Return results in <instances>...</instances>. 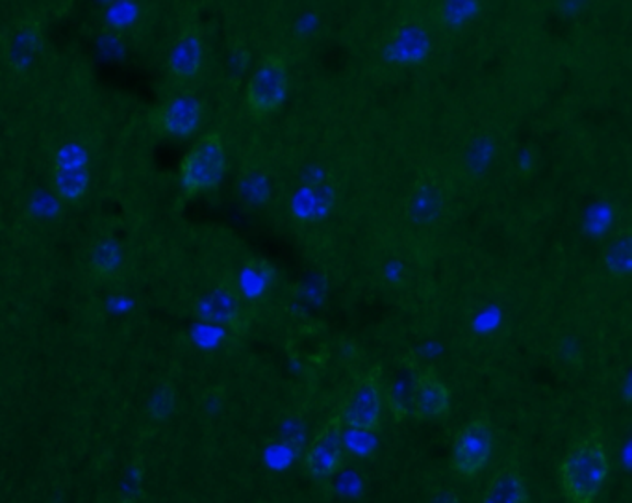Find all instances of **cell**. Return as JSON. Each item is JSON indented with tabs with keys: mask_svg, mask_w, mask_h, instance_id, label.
Returning <instances> with one entry per match:
<instances>
[{
	"mask_svg": "<svg viewBox=\"0 0 632 503\" xmlns=\"http://www.w3.org/2000/svg\"><path fill=\"white\" fill-rule=\"evenodd\" d=\"M609 473V457L599 429L573 444L562 459L561 483L569 503H594Z\"/></svg>",
	"mask_w": 632,
	"mask_h": 503,
	"instance_id": "cell-1",
	"label": "cell"
},
{
	"mask_svg": "<svg viewBox=\"0 0 632 503\" xmlns=\"http://www.w3.org/2000/svg\"><path fill=\"white\" fill-rule=\"evenodd\" d=\"M227 171V153L222 134L210 131L185 153L180 164V179L188 195L208 192L222 185Z\"/></svg>",
	"mask_w": 632,
	"mask_h": 503,
	"instance_id": "cell-2",
	"label": "cell"
},
{
	"mask_svg": "<svg viewBox=\"0 0 632 503\" xmlns=\"http://www.w3.org/2000/svg\"><path fill=\"white\" fill-rule=\"evenodd\" d=\"M384 379L381 366L364 373L352 384L341 407V422L354 432L375 433L381 427Z\"/></svg>",
	"mask_w": 632,
	"mask_h": 503,
	"instance_id": "cell-3",
	"label": "cell"
},
{
	"mask_svg": "<svg viewBox=\"0 0 632 503\" xmlns=\"http://www.w3.org/2000/svg\"><path fill=\"white\" fill-rule=\"evenodd\" d=\"M252 311L251 303H247L239 292L236 279L230 277L210 288L198 305V314L204 322L233 331H244L251 324Z\"/></svg>",
	"mask_w": 632,
	"mask_h": 503,
	"instance_id": "cell-4",
	"label": "cell"
},
{
	"mask_svg": "<svg viewBox=\"0 0 632 503\" xmlns=\"http://www.w3.org/2000/svg\"><path fill=\"white\" fill-rule=\"evenodd\" d=\"M203 102L190 91H182L153 110L149 123L160 136L173 139L191 138L203 125Z\"/></svg>",
	"mask_w": 632,
	"mask_h": 503,
	"instance_id": "cell-5",
	"label": "cell"
},
{
	"mask_svg": "<svg viewBox=\"0 0 632 503\" xmlns=\"http://www.w3.org/2000/svg\"><path fill=\"white\" fill-rule=\"evenodd\" d=\"M492 448H494V435L489 420L486 416L470 420L460 427L454 437L451 467L462 478H473L486 467L492 456Z\"/></svg>",
	"mask_w": 632,
	"mask_h": 503,
	"instance_id": "cell-6",
	"label": "cell"
},
{
	"mask_svg": "<svg viewBox=\"0 0 632 503\" xmlns=\"http://www.w3.org/2000/svg\"><path fill=\"white\" fill-rule=\"evenodd\" d=\"M287 90L284 58L269 55L258 64L247 86V107L255 115L273 114L281 109Z\"/></svg>",
	"mask_w": 632,
	"mask_h": 503,
	"instance_id": "cell-7",
	"label": "cell"
},
{
	"mask_svg": "<svg viewBox=\"0 0 632 503\" xmlns=\"http://www.w3.org/2000/svg\"><path fill=\"white\" fill-rule=\"evenodd\" d=\"M90 158L77 142L61 145L54 158L53 185L56 195L66 203H77L90 188Z\"/></svg>",
	"mask_w": 632,
	"mask_h": 503,
	"instance_id": "cell-8",
	"label": "cell"
},
{
	"mask_svg": "<svg viewBox=\"0 0 632 503\" xmlns=\"http://www.w3.org/2000/svg\"><path fill=\"white\" fill-rule=\"evenodd\" d=\"M341 414L336 413L317 429L306 451L305 468L317 483H327L343 465V432Z\"/></svg>",
	"mask_w": 632,
	"mask_h": 503,
	"instance_id": "cell-9",
	"label": "cell"
},
{
	"mask_svg": "<svg viewBox=\"0 0 632 503\" xmlns=\"http://www.w3.org/2000/svg\"><path fill=\"white\" fill-rule=\"evenodd\" d=\"M203 36L198 26H184L169 51L168 71L174 82L185 85L198 77L203 67Z\"/></svg>",
	"mask_w": 632,
	"mask_h": 503,
	"instance_id": "cell-10",
	"label": "cell"
},
{
	"mask_svg": "<svg viewBox=\"0 0 632 503\" xmlns=\"http://www.w3.org/2000/svg\"><path fill=\"white\" fill-rule=\"evenodd\" d=\"M429 31L424 21L403 19L388 40V58L397 64H419L429 53Z\"/></svg>",
	"mask_w": 632,
	"mask_h": 503,
	"instance_id": "cell-11",
	"label": "cell"
},
{
	"mask_svg": "<svg viewBox=\"0 0 632 503\" xmlns=\"http://www.w3.org/2000/svg\"><path fill=\"white\" fill-rule=\"evenodd\" d=\"M449 390L435 370H419L416 392L411 402V414L419 420H438L448 416Z\"/></svg>",
	"mask_w": 632,
	"mask_h": 503,
	"instance_id": "cell-12",
	"label": "cell"
},
{
	"mask_svg": "<svg viewBox=\"0 0 632 503\" xmlns=\"http://www.w3.org/2000/svg\"><path fill=\"white\" fill-rule=\"evenodd\" d=\"M418 366L414 360L400 359L399 366L395 368L394 376L388 384L384 387V400L388 402L390 411L395 418L403 420L411 413V402L416 392V381H418Z\"/></svg>",
	"mask_w": 632,
	"mask_h": 503,
	"instance_id": "cell-13",
	"label": "cell"
},
{
	"mask_svg": "<svg viewBox=\"0 0 632 503\" xmlns=\"http://www.w3.org/2000/svg\"><path fill=\"white\" fill-rule=\"evenodd\" d=\"M91 276L95 277L97 281H110L114 277L120 276V271L125 266V252L120 242L114 238H102L97 242L90 253Z\"/></svg>",
	"mask_w": 632,
	"mask_h": 503,
	"instance_id": "cell-14",
	"label": "cell"
},
{
	"mask_svg": "<svg viewBox=\"0 0 632 503\" xmlns=\"http://www.w3.org/2000/svg\"><path fill=\"white\" fill-rule=\"evenodd\" d=\"M483 503H529L526 485L518 470L505 467L489 480Z\"/></svg>",
	"mask_w": 632,
	"mask_h": 503,
	"instance_id": "cell-15",
	"label": "cell"
},
{
	"mask_svg": "<svg viewBox=\"0 0 632 503\" xmlns=\"http://www.w3.org/2000/svg\"><path fill=\"white\" fill-rule=\"evenodd\" d=\"M274 270L262 258H255L245 264L244 270L236 279L239 292L244 295L247 303L257 301L262 295L268 294L269 288L273 287Z\"/></svg>",
	"mask_w": 632,
	"mask_h": 503,
	"instance_id": "cell-16",
	"label": "cell"
},
{
	"mask_svg": "<svg viewBox=\"0 0 632 503\" xmlns=\"http://www.w3.org/2000/svg\"><path fill=\"white\" fill-rule=\"evenodd\" d=\"M40 47V31L36 24L19 23L8 37V60L13 67H24L31 64Z\"/></svg>",
	"mask_w": 632,
	"mask_h": 503,
	"instance_id": "cell-17",
	"label": "cell"
},
{
	"mask_svg": "<svg viewBox=\"0 0 632 503\" xmlns=\"http://www.w3.org/2000/svg\"><path fill=\"white\" fill-rule=\"evenodd\" d=\"M605 266L610 276L616 279H627L632 270V242L629 234H623L616 238L607 249H605Z\"/></svg>",
	"mask_w": 632,
	"mask_h": 503,
	"instance_id": "cell-18",
	"label": "cell"
},
{
	"mask_svg": "<svg viewBox=\"0 0 632 503\" xmlns=\"http://www.w3.org/2000/svg\"><path fill=\"white\" fill-rule=\"evenodd\" d=\"M478 10H481V2H475V0L442 2L436 7V21L448 29H459L470 19L475 18Z\"/></svg>",
	"mask_w": 632,
	"mask_h": 503,
	"instance_id": "cell-19",
	"label": "cell"
},
{
	"mask_svg": "<svg viewBox=\"0 0 632 503\" xmlns=\"http://www.w3.org/2000/svg\"><path fill=\"white\" fill-rule=\"evenodd\" d=\"M142 18L139 7L134 2H110L104 12V21L112 31L125 32L136 26Z\"/></svg>",
	"mask_w": 632,
	"mask_h": 503,
	"instance_id": "cell-20",
	"label": "cell"
},
{
	"mask_svg": "<svg viewBox=\"0 0 632 503\" xmlns=\"http://www.w3.org/2000/svg\"><path fill=\"white\" fill-rule=\"evenodd\" d=\"M171 405H173V394H171V390H161L160 394L156 395L155 400H153V414H155L156 418H163V416H168L169 411H171Z\"/></svg>",
	"mask_w": 632,
	"mask_h": 503,
	"instance_id": "cell-21",
	"label": "cell"
},
{
	"mask_svg": "<svg viewBox=\"0 0 632 503\" xmlns=\"http://www.w3.org/2000/svg\"><path fill=\"white\" fill-rule=\"evenodd\" d=\"M427 503H460V500L456 492L442 489V491H436Z\"/></svg>",
	"mask_w": 632,
	"mask_h": 503,
	"instance_id": "cell-22",
	"label": "cell"
}]
</instances>
